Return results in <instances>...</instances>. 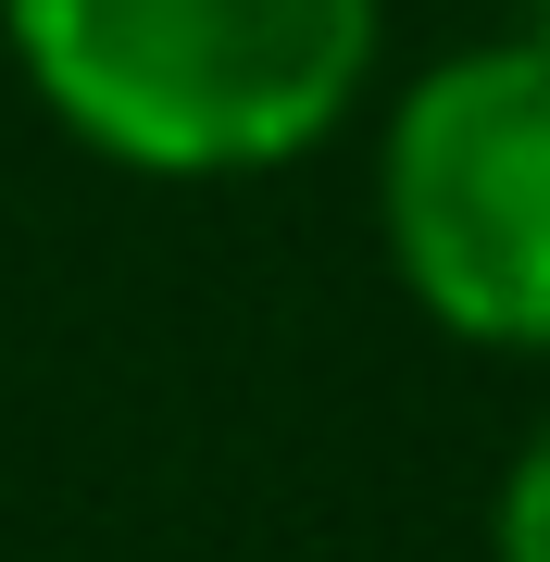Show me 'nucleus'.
<instances>
[{
	"instance_id": "f257e3e1",
	"label": "nucleus",
	"mask_w": 550,
	"mask_h": 562,
	"mask_svg": "<svg viewBox=\"0 0 550 562\" xmlns=\"http://www.w3.org/2000/svg\"><path fill=\"white\" fill-rule=\"evenodd\" d=\"M25 88L138 176L313 150L375 76V0H0Z\"/></svg>"
},
{
	"instance_id": "7ed1b4c3",
	"label": "nucleus",
	"mask_w": 550,
	"mask_h": 562,
	"mask_svg": "<svg viewBox=\"0 0 550 562\" xmlns=\"http://www.w3.org/2000/svg\"><path fill=\"white\" fill-rule=\"evenodd\" d=\"M489 550H501V562H550V425H538L526 450H513L501 513H489Z\"/></svg>"
},
{
	"instance_id": "f03ea898",
	"label": "nucleus",
	"mask_w": 550,
	"mask_h": 562,
	"mask_svg": "<svg viewBox=\"0 0 550 562\" xmlns=\"http://www.w3.org/2000/svg\"><path fill=\"white\" fill-rule=\"evenodd\" d=\"M388 262L450 338L550 350V50L489 38L413 76L375 162Z\"/></svg>"
}]
</instances>
